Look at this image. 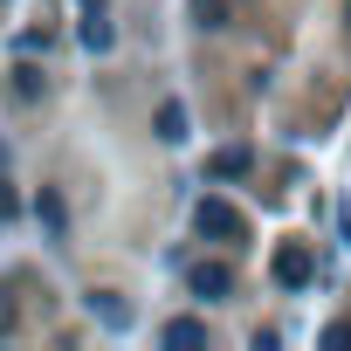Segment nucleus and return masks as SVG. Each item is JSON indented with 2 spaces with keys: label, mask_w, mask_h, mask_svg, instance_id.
Returning a JSON list of instances; mask_svg holds the SVG:
<instances>
[{
  "label": "nucleus",
  "mask_w": 351,
  "mask_h": 351,
  "mask_svg": "<svg viewBox=\"0 0 351 351\" xmlns=\"http://www.w3.org/2000/svg\"><path fill=\"white\" fill-rule=\"evenodd\" d=\"M310 276H317V255H310L303 241H282V248H276V282H282V289H310Z\"/></svg>",
  "instance_id": "nucleus-1"
},
{
  "label": "nucleus",
  "mask_w": 351,
  "mask_h": 351,
  "mask_svg": "<svg viewBox=\"0 0 351 351\" xmlns=\"http://www.w3.org/2000/svg\"><path fill=\"white\" fill-rule=\"evenodd\" d=\"M14 90H21V97H35V90H42V69H28V62H21V69H14Z\"/></svg>",
  "instance_id": "nucleus-11"
},
{
  "label": "nucleus",
  "mask_w": 351,
  "mask_h": 351,
  "mask_svg": "<svg viewBox=\"0 0 351 351\" xmlns=\"http://www.w3.org/2000/svg\"><path fill=\"white\" fill-rule=\"evenodd\" d=\"M193 221H200V234H214V241H241V214H234L228 200H200Z\"/></svg>",
  "instance_id": "nucleus-2"
},
{
  "label": "nucleus",
  "mask_w": 351,
  "mask_h": 351,
  "mask_svg": "<svg viewBox=\"0 0 351 351\" xmlns=\"http://www.w3.org/2000/svg\"><path fill=\"white\" fill-rule=\"evenodd\" d=\"M158 138H165V145L186 138V104H158Z\"/></svg>",
  "instance_id": "nucleus-6"
},
{
  "label": "nucleus",
  "mask_w": 351,
  "mask_h": 351,
  "mask_svg": "<svg viewBox=\"0 0 351 351\" xmlns=\"http://www.w3.org/2000/svg\"><path fill=\"white\" fill-rule=\"evenodd\" d=\"M8 330H14V296L0 289V337H8Z\"/></svg>",
  "instance_id": "nucleus-13"
},
{
  "label": "nucleus",
  "mask_w": 351,
  "mask_h": 351,
  "mask_svg": "<svg viewBox=\"0 0 351 351\" xmlns=\"http://www.w3.org/2000/svg\"><path fill=\"white\" fill-rule=\"evenodd\" d=\"M324 344H330V351H351V324H330V330H324Z\"/></svg>",
  "instance_id": "nucleus-12"
},
{
  "label": "nucleus",
  "mask_w": 351,
  "mask_h": 351,
  "mask_svg": "<svg viewBox=\"0 0 351 351\" xmlns=\"http://www.w3.org/2000/svg\"><path fill=\"white\" fill-rule=\"evenodd\" d=\"M14 207H21V200H14L8 186H0V221H14Z\"/></svg>",
  "instance_id": "nucleus-14"
},
{
  "label": "nucleus",
  "mask_w": 351,
  "mask_h": 351,
  "mask_svg": "<svg viewBox=\"0 0 351 351\" xmlns=\"http://www.w3.org/2000/svg\"><path fill=\"white\" fill-rule=\"evenodd\" d=\"M228 289H234V269L228 262H200L193 269V296H228Z\"/></svg>",
  "instance_id": "nucleus-3"
},
{
  "label": "nucleus",
  "mask_w": 351,
  "mask_h": 351,
  "mask_svg": "<svg viewBox=\"0 0 351 351\" xmlns=\"http://www.w3.org/2000/svg\"><path fill=\"white\" fill-rule=\"evenodd\" d=\"M158 337H165V344H207V324H200V317H172Z\"/></svg>",
  "instance_id": "nucleus-5"
},
{
  "label": "nucleus",
  "mask_w": 351,
  "mask_h": 351,
  "mask_svg": "<svg viewBox=\"0 0 351 351\" xmlns=\"http://www.w3.org/2000/svg\"><path fill=\"white\" fill-rule=\"evenodd\" d=\"M117 35H110V21H97V8H90V21H83V49H110Z\"/></svg>",
  "instance_id": "nucleus-9"
},
{
  "label": "nucleus",
  "mask_w": 351,
  "mask_h": 351,
  "mask_svg": "<svg viewBox=\"0 0 351 351\" xmlns=\"http://www.w3.org/2000/svg\"><path fill=\"white\" fill-rule=\"evenodd\" d=\"M193 21L200 28H228V0H193Z\"/></svg>",
  "instance_id": "nucleus-8"
},
{
  "label": "nucleus",
  "mask_w": 351,
  "mask_h": 351,
  "mask_svg": "<svg viewBox=\"0 0 351 351\" xmlns=\"http://www.w3.org/2000/svg\"><path fill=\"white\" fill-rule=\"evenodd\" d=\"M35 221H42L49 234H62V200H56V193H42V200H35Z\"/></svg>",
  "instance_id": "nucleus-10"
},
{
  "label": "nucleus",
  "mask_w": 351,
  "mask_h": 351,
  "mask_svg": "<svg viewBox=\"0 0 351 351\" xmlns=\"http://www.w3.org/2000/svg\"><path fill=\"white\" fill-rule=\"evenodd\" d=\"M248 165H255V158H248V145H228V152H214V158H207V172H214V180H241Z\"/></svg>",
  "instance_id": "nucleus-4"
},
{
  "label": "nucleus",
  "mask_w": 351,
  "mask_h": 351,
  "mask_svg": "<svg viewBox=\"0 0 351 351\" xmlns=\"http://www.w3.org/2000/svg\"><path fill=\"white\" fill-rule=\"evenodd\" d=\"M90 310H97V317H104L110 330H124V324H131V310H124L117 296H90Z\"/></svg>",
  "instance_id": "nucleus-7"
}]
</instances>
